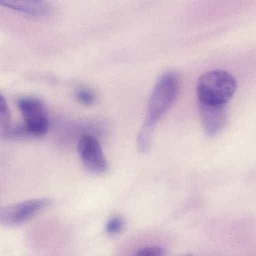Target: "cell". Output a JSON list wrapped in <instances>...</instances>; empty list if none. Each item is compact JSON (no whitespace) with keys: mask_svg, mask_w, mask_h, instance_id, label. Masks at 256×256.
Instances as JSON below:
<instances>
[{"mask_svg":"<svg viewBox=\"0 0 256 256\" xmlns=\"http://www.w3.org/2000/svg\"><path fill=\"white\" fill-rule=\"evenodd\" d=\"M164 248L156 246H152L140 248L134 256H164Z\"/></svg>","mask_w":256,"mask_h":256,"instance_id":"cell-11","label":"cell"},{"mask_svg":"<svg viewBox=\"0 0 256 256\" xmlns=\"http://www.w3.org/2000/svg\"><path fill=\"white\" fill-rule=\"evenodd\" d=\"M124 227V218L120 216H114L106 224V232L109 234H118L122 230Z\"/></svg>","mask_w":256,"mask_h":256,"instance_id":"cell-10","label":"cell"},{"mask_svg":"<svg viewBox=\"0 0 256 256\" xmlns=\"http://www.w3.org/2000/svg\"><path fill=\"white\" fill-rule=\"evenodd\" d=\"M78 101L84 106H94L97 101V96L94 91L88 88H80L76 90Z\"/></svg>","mask_w":256,"mask_h":256,"instance_id":"cell-8","label":"cell"},{"mask_svg":"<svg viewBox=\"0 0 256 256\" xmlns=\"http://www.w3.org/2000/svg\"><path fill=\"white\" fill-rule=\"evenodd\" d=\"M0 6L32 17H47L53 11L52 6L43 1H2Z\"/></svg>","mask_w":256,"mask_h":256,"instance_id":"cell-7","label":"cell"},{"mask_svg":"<svg viewBox=\"0 0 256 256\" xmlns=\"http://www.w3.org/2000/svg\"><path fill=\"white\" fill-rule=\"evenodd\" d=\"M199 116L204 132L214 137L222 131L228 121V110L224 106H211L198 102Z\"/></svg>","mask_w":256,"mask_h":256,"instance_id":"cell-6","label":"cell"},{"mask_svg":"<svg viewBox=\"0 0 256 256\" xmlns=\"http://www.w3.org/2000/svg\"><path fill=\"white\" fill-rule=\"evenodd\" d=\"M78 150L84 166L90 172L104 174L108 170V163L103 154L101 144L92 134H85L80 138Z\"/></svg>","mask_w":256,"mask_h":256,"instance_id":"cell-4","label":"cell"},{"mask_svg":"<svg viewBox=\"0 0 256 256\" xmlns=\"http://www.w3.org/2000/svg\"><path fill=\"white\" fill-rule=\"evenodd\" d=\"M180 88V80L174 72L164 73L157 80L148 101L144 122L138 136V149L140 154L149 151L156 126L174 102Z\"/></svg>","mask_w":256,"mask_h":256,"instance_id":"cell-1","label":"cell"},{"mask_svg":"<svg viewBox=\"0 0 256 256\" xmlns=\"http://www.w3.org/2000/svg\"><path fill=\"white\" fill-rule=\"evenodd\" d=\"M48 199L26 200L12 206L0 208V224L18 226L32 218L37 212L48 206Z\"/></svg>","mask_w":256,"mask_h":256,"instance_id":"cell-5","label":"cell"},{"mask_svg":"<svg viewBox=\"0 0 256 256\" xmlns=\"http://www.w3.org/2000/svg\"><path fill=\"white\" fill-rule=\"evenodd\" d=\"M11 112L6 100L0 94V126L6 130L11 126Z\"/></svg>","mask_w":256,"mask_h":256,"instance_id":"cell-9","label":"cell"},{"mask_svg":"<svg viewBox=\"0 0 256 256\" xmlns=\"http://www.w3.org/2000/svg\"><path fill=\"white\" fill-rule=\"evenodd\" d=\"M192 256V254H182V256Z\"/></svg>","mask_w":256,"mask_h":256,"instance_id":"cell-12","label":"cell"},{"mask_svg":"<svg viewBox=\"0 0 256 256\" xmlns=\"http://www.w3.org/2000/svg\"><path fill=\"white\" fill-rule=\"evenodd\" d=\"M29 136L42 137L48 131L49 120L44 103L36 97H24L18 102Z\"/></svg>","mask_w":256,"mask_h":256,"instance_id":"cell-3","label":"cell"},{"mask_svg":"<svg viewBox=\"0 0 256 256\" xmlns=\"http://www.w3.org/2000/svg\"><path fill=\"white\" fill-rule=\"evenodd\" d=\"M236 89L234 78L224 70H212L200 76L197 83L198 102L211 106H224Z\"/></svg>","mask_w":256,"mask_h":256,"instance_id":"cell-2","label":"cell"}]
</instances>
